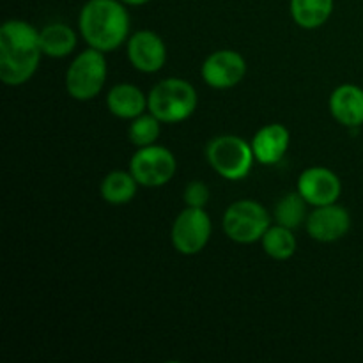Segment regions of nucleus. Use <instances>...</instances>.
I'll return each instance as SVG.
<instances>
[{
	"mask_svg": "<svg viewBox=\"0 0 363 363\" xmlns=\"http://www.w3.org/2000/svg\"><path fill=\"white\" fill-rule=\"evenodd\" d=\"M197 91L183 78H165L147 94V110L165 124H177L190 119L197 110Z\"/></svg>",
	"mask_w": 363,
	"mask_h": 363,
	"instance_id": "3",
	"label": "nucleus"
},
{
	"mask_svg": "<svg viewBox=\"0 0 363 363\" xmlns=\"http://www.w3.org/2000/svg\"><path fill=\"white\" fill-rule=\"evenodd\" d=\"M330 112L342 126L360 128L363 124V89L354 84L339 85L330 96Z\"/></svg>",
	"mask_w": 363,
	"mask_h": 363,
	"instance_id": "14",
	"label": "nucleus"
},
{
	"mask_svg": "<svg viewBox=\"0 0 363 363\" xmlns=\"http://www.w3.org/2000/svg\"><path fill=\"white\" fill-rule=\"evenodd\" d=\"M39 41H41L43 53L53 59H62L71 55L77 48V32L66 23H50L39 30Z\"/></svg>",
	"mask_w": 363,
	"mask_h": 363,
	"instance_id": "16",
	"label": "nucleus"
},
{
	"mask_svg": "<svg viewBox=\"0 0 363 363\" xmlns=\"http://www.w3.org/2000/svg\"><path fill=\"white\" fill-rule=\"evenodd\" d=\"M308 202L301 197L300 191H291L284 195L275 206V222L289 229H298L307 222Z\"/></svg>",
	"mask_w": 363,
	"mask_h": 363,
	"instance_id": "20",
	"label": "nucleus"
},
{
	"mask_svg": "<svg viewBox=\"0 0 363 363\" xmlns=\"http://www.w3.org/2000/svg\"><path fill=\"white\" fill-rule=\"evenodd\" d=\"M206 158L218 176L240 181L250 174L255 156L252 145L238 135H220L206 147Z\"/></svg>",
	"mask_w": 363,
	"mask_h": 363,
	"instance_id": "5",
	"label": "nucleus"
},
{
	"mask_svg": "<svg viewBox=\"0 0 363 363\" xmlns=\"http://www.w3.org/2000/svg\"><path fill=\"white\" fill-rule=\"evenodd\" d=\"M108 74L105 53L91 48L78 53L66 71V91L77 101H91L103 91Z\"/></svg>",
	"mask_w": 363,
	"mask_h": 363,
	"instance_id": "4",
	"label": "nucleus"
},
{
	"mask_svg": "<svg viewBox=\"0 0 363 363\" xmlns=\"http://www.w3.org/2000/svg\"><path fill=\"white\" fill-rule=\"evenodd\" d=\"M45 55L39 30L25 20H7L0 27V80L9 87L27 84Z\"/></svg>",
	"mask_w": 363,
	"mask_h": 363,
	"instance_id": "1",
	"label": "nucleus"
},
{
	"mask_svg": "<svg viewBox=\"0 0 363 363\" xmlns=\"http://www.w3.org/2000/svg\"><path fill=\"white\" fill-rule=\"evenodd\" d=\"M298 191L312 208L335 204L342 194V181L326 167H308L298 177Z\"/></svg>",
	"mask_w": 363,
	"mask_h": 363,
	"instance_id": "10",
	"label": "nucleus"
},
{
	"mask_svg": "<svg viewBox=\"0 0 363 363\" xmlns=\"http://www.w3.org/2000/svg\"><path fill=\"white\" fill-rule=\"evenodd\" d=\"M289 9L298 27L314 30L330 20L333 13V0H291Z\"/></svg>",
	"mask_w": 363,
	"mask_h": 363,
	"instance_id": "17",
	"label": "nucleus"
},
{
	"mask_svg": "<svg viewBox=\"0 0 363 363\" xmlns=\"http://www.w3.org/2000/svg\"><path fill=\"white\" fill-rule=\"evenodd\" d=\"M308 236L319 243H333L350 233L351 215L344 206L328 204L312 209L305 222Z\"/></svg>",
	"mask_w": 363,
	"mask_h": 363,
	"instance_id": "11",
	"label": "nucleus"
},
{
	"mask_svg": "<svg viewBox=\"0 0 363 363\" xmlns=\"http://www.w3.org/2000/svg\"><path fill=\"white\" fill-rule=\"evenodd\" d=\"M106 108L119 119L131 121L147 110V96L133 84H117L106 94Z\"/></svg>",
	"mask_w": 363,
	"mask_h": 363,
	"instance_id": "15",
	"label": "nucleus"
},
{
	"mask_svg": "<svg viewBox=\"0 0 363 363\" xmlns=\"http://www.w3.org/2000/svg\"><path fill=\"white\" fill-rule=\"evenodd\" d=\"M211 230V218L204 208H186L174 220L170 240L179 254L197 255L209 243Z\"/></svg>",
	"mask_w": 363,
	"mask_h": 363,
	"instance_id": "8",
	"label": "nucleus"
},
{
	"mask_svg": "<svg viewBox=\"0 0 363 363\" xmlns=\"http://www.w3.org/2000/svg\"><path fill=\"white\" fill-rule=\"evenodd\" d=\"M211 199V191L204 181H191L183 191V201L188 208H206Z\"/></svg>",
	"mask_w": 363,
	"mask_h": 363,
	"instance_id": "22",
	"label": "nucleus"
},
{
	"mask_svg": "<svg viewBox=\"0 0 363 363\" xmlns=\"http://www.w3.org/2000/svg\"><path fill=\"white\" fill-rule=\"evenodd\" d=\"M176 156L165 145H145L131 156L130 172L138 184L145 188H158L170 183L176 174Z\"/></svg>",
	"mask_w": 363,
	"mask_h": 363,
	"instance_id": "7",
	"label": "nucleus"
},
{
	"mask_svg": "<svg viewBox=\"0 0 363 363\" xmlns=\"http://www.w3.org/2000/svg\"><path fill=\"white\" fill-rule=\"evenodd\" d=\"M223 233L229 240L240 245H252L261 241L269 229V215L259 202L243 199L227 208L222 220Z\"/></svg>",
	"mask_w": 363,
	"mask_h": 363,
	"instance_id": "6",
	"label": "nucleus"
},
{
	"mask_svg": "<svg viewBox=\"0 0 363 363\" xmlns=\"http://www.w3.org/2000/svg\"><path fill=\"white\" fill-rule=\"evenodd\" d=\"M140 184L133 177V174L126 172V170H113V172L106 174L99 186V194H101L103 201L108 204L121 206L128 204L133 201L137 195V190Z\"/></svg>",
	"mask_w": 363,
	"mask_h": 363,
	"instance_id": "18",
	"label": "nucleus"
},
{
	"mask_svg": "<svg viewBox=\"0 0 363 363\" xmlns=\"http://www.w3.org/2000/svg\"><path fill=\"white\" fill-rule=\"evenodd\" d=\"M80 35L91 48L113 52L130 34V14L121 0H89L78 14Z\"/></svg>",
	"mask_w": 363,
	"mask_h": 363,
	"instance_id": "2",
	"label": "nucleus"
},
{
	"mask_svg": "<svg viewBox=\"0 0 363 363\" xmlns=\"http://www.w3.org/2000/svg\"><path fill=\"white\" fill-rule=\"evenodd\" d=\"M160 124L162 121L156 116L149 113H142V116L131 119L130 128H128V138L137 147H145V145L156 144L160 137Z\"/></svg>",
	"mask_w": 363,
	"mask_h": 363,
	"instance_id": "21",
	"label": "nucleus"
},
{
	"mask_svg": "<svg viewBox=\"0 0 363 363\" xmlns=\"http://www.w3.org/2000/svg\"><path fill=\"white\" fill-rule=\"evenodd\" d=\"M128 60L140 73H156L167 62V46L152 30H138L128 38Z\"/></svg>",
	"mask_w": 363,
	"mask_h": 363,
	"instance_id": "12",
	"label": "nucleus"
},
{
	"mask_svg": "<svg viewBox=\"0 0 363 363\" xmlns=\"http://www.w3.org/2000/svg\"><path fill=\"white\" fill-rule=\"evenodd\" d=\"M202 80L213 89H233L247 74V60L234 50H218L204 60L201 67Z\"/></svg>",
	"mask_w": 363,
	"mask_h": 363,
	"instance_id": "9",
	"label": "nucleus"
},
{
	"mask_svg": "<svg viewBox=\"0 0 363 363\" xmlns=\"http://www.w3.org/2000/svg\"><path fill=\"white\" fill-rule=\"evenodd\" d=\"M123 4H126V6H144V4L151 2V0H121Z\"/></svg>",
	"mask_w": 363,
	"mask_h": 363,
	"instance_id": "23",
	"label": "nucleus"
},
{
	"mask_svg": "<svg viewBox=\"0 0 363 363\" xmlns=\"http://www.w3.org/2000/svg\"><path fill=\"white\" fill-rule=\"evenodd\" d=\"M289 144V130L279 123H269L262 126L250 142L255 162L261 165H277L286 156Z\"/></svg>",
	"mask_w": 363,
	"mask_h": 363,
	"instance_id": "13",
	"label": "nucleus"
},
{
	"mask_svg": "<svg viewBox=\"0 0 363 363\" xmlns=\"http://www.w3.org/2000/svg\"><path fill=\"white\" fill-rule=\"evenodd\" d=\"M261 245L264 254L275 261H287L296 254L298 248V241L293 229L280 225V223L269 225V229L262 236Z\"/></svg>",
	"mask_w": 363,
	"mask_h": 363,
	"instance_id": "19",
	"label": "nucleus"
}]
</instances>
